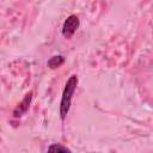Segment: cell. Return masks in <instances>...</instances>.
<instances>
[{
    "instance_id": "cell-3",
    "label": "cell",
    "mask_w": 153,
    "mask_h": 153,
    "mask_svg": "<svg viewBox=\"0 0 153 153\" xmlns=\"http://www.w3.org/2000/svg\"><path fill=\"white\" fill-rule=\"evenodd\" d=\"M31 99H32V92H29L27 94H25V97L23 98V100L18 104V106H17V108L14 109V111H13V116H14L16 118L23 116V115L29 110Z\"/></svg>"
},
{
    "instance_id": "cell-1",
    "label": "cell",
    "mask_w": 153,
    "mask_h": 153,
    "mask_svg": "<svg viewBox=\"0 0 153 153\" xmlns=\"http://www.w3.org/2000/svg\"><path fill=\"white\" fill-rule=\"evenodd\" d=\"M78 82H79V79H78V75L73 74L69 76V79L67 80L66 85H65V88H63V92H62V97H61V102H60V118L61 121L63 122L69 112V109H71V103H72V98H73V94L76 90V86H78Z\"/></svg>"
},
{
    "instance_id": "cell-5",
    "label": "cell",
    "mask_w": 153,
    "mask_h": 153,
    "mask_svg": "<svg viewBox=\"0 0 153 153\" xmlns=\"http://www.w3.org/2000/svg\"><path fill=\"white\" fill-rule=\"evenodd\" d=\"M48 151H62V152H71L69 148L67 147H63V146H60V145H51L48 147Z\"/></svg>"
},
{
    "instance_id": "cell-4",
    "label": "cell",
    "mask_w": 153,
    "mask_h": 153,
    "mask_svg": "<svg viewBox=\"0 0 153 153\" xmlns=\"http://www.w3.org/2000/svg\"><path fill=\"white\" fill-rule=\"evenodd\" d=\"M63 62H65V57L62 55H56V56H53L49 59L48 66H49V68L55 69V68H59L60 66H62Z\"/></svg>"
},
{
    "instance_id": "cell-2",
    "label": "cell",
    "mask_w": 153,
    "mask_h": 153,
    "mask_svg": "<svg viewBox=\"0 0 153 153\" xmlns=\"http://www.w3.org/2000/svg\"><path fill=\"white\" fill-rule=\"evenodd\" d=\"M79 25H80V20L78 18V16L71 14L69 17H67L66 20L63 22V25H62V35H63V37L71 38L75 33V31L79 29Z\"/></svg>"
}]
</instances>
